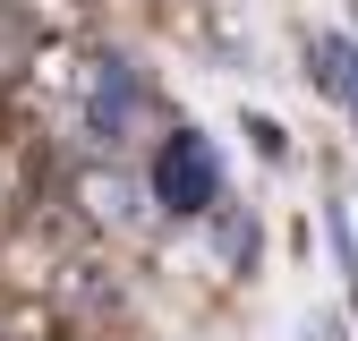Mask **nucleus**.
<instances>
[{"instance_id": "f257e3e1", "label": "nucleus", "mask_w": 358, "mask_h": 341, "mask_svg": "<svg viewBox=\"0 0 358 341\" xmlns=\"http://www.w3.org/2000/svg\"><path fill=\"white\" fill-rule=\"evenodd\" d=\"M154 196H162L171 213H205V205L222 196V162H213V145L196 137V128H179V137L162 145V162H154Z\"/></svg>"}, {"instance_id": "f03ea898", "label": "nucleus", "mask_w": 358, "mask_h": 341, "mask_svg": "<svg viewBox=\"0 0 358 341\" xmlns=\"http://www.w3.org/2000/svg\"><path fill=\"white\" fill-rule=\"evenodd\" d=\"M316 77L358 111V43H350V34H324V43H316Z\"/></svg>"}]
</instances>
